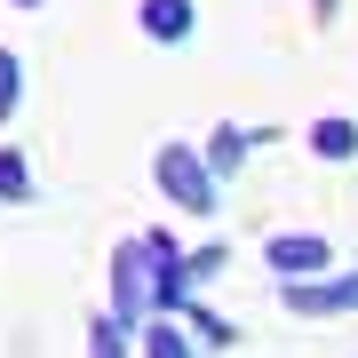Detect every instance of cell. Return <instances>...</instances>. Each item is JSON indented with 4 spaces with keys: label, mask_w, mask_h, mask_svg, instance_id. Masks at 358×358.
Listing matches in <instances>:
<instances>
[{
    "label": "cell",
    "mask_w": 358,
    "mask_h": 358,
    "mask_svg": "<svg viewBox=\"0 0 358 358\" xmlns=\"http://www.w3.org/2000/svg\"><path fill=\"white\" fill-rule=\"evenodd\" d=\"M16 192H24V159L0 152V199H16Z\"/></svg>",
    "instance_id": "7"
},
{
    "label": "cell",
    "mask_w": 358,
    "mask_h": 358,
    "mask_svg": "<svg viewBox=\"0 0 358 358\" xmlns=\"http://www.w3.org/2000/svg\"><path fill=\"white\" fill-rule=\"evenodd\" d=\"M16 88H24V80H16V56H0V120H8V103H16Z\"/></svg>",
    "instance_id": "8"
},
{
    "label": "cell",
    "mask_w": 358,
    "mask_h": 358,
    "mask_svg": "<svg viewBox=\"0 0 358 358\" xmlns=\"http://www.w3.org/2000/svg\"><path fill=\"white\" fill-rule=\"evenodd\" d=\"M159 183H167V199L192 207V215H207V207H215V176L199 167L192 143H167V152H159Z\"/></svg>",
    "instance_id": "1"
},
{
    "label": "cell",
    "mask_w": 358,
    "mask_h": 358,
    "mask_svg": "<svg viewBox=\"0 0 358 358\" xmlns=\"http://www.w3.org/2000/svg\"><path fill=\"white\" fill-rule=\"evenodd\" d=\"M303 319H319V310H358V279H343V287H294L287 294Z\"/></svg>",
    "instance_id": "3"
},
{
    "label": "cell",
    "mask_w": 358,
    "mask_h": 358,
    "mask_svg": "<svg viewBox=\"0 0 358 358\" xmlns=\"http://www.w3.org/2000/svg\"><path fill=\"white\" fill-rule=\"evenodd\" d=\"M310 143H319L327 159H343V152H358V128H350V120H319V136H310Z\"/></svg>",
    "instance_id": "6"
},
{
    "label": "cell",
    "mask_w": 358,
    "mask_h": 358,
    "mask_svg": "<svg viewBox=\"0 0 358 358\" xmlns=\"http://www.w3.org/2000/svg\"><path fill=\"white\" fill-rule=\"evenodd\" d=\"M271 263H279L287 279H310V271L334 263V247H327V239H271Z\"/></svg>",
    "instance_id": "2"
},
{
    "label": "cell",
    "mask_w": 358,
    "mask_h": 358,
    "mask_svg": "<svg viewBox=\"0 0 358 358\" xmlns=\"http://www.w3.org/2000/svg\"><path fill=\"white\" fill-rule=\"evenodd\" d=\"M152 358H183V343H176L167 327H152Z\"/></svg>",
    "instance_id": "9"
},
{
    "label": "cell",
    "mask_w": 358,
    "mask_h": 358,
    "mask_svg": "<svg viewBox=\"0 0 358 358\" xmlns=\"http://www.w3.org/2000/svg\"><path fill=\"white\" fill-rule=\"evenodd\" d=\"M143 24H152L159 40H183L192 32V0H143Z\"/></svg>",
    "instance_id": "5"
},
{
    "label": "cell",
    "mask_w": 358,
    "mask_h": 358,
    "mask_svg": "<svg viewBox=\"0 0 358 358\" xmlns=\"http://www.w3.org/2000/svg\"><path fill=\"white\" fill-rule=\"evenodd\" d=\"M96 358H120V327H96Z\"/></svg>",
    "instance_id": "10"
},
{
    "label": "cell",
    "mask_w": 358,
    "mask_h": 358,
    "mask_svg": "<svg viewBox=\"0 0 358 358\" xmlns=\"http://www.w3.org/2000/svg\"><path fill=\"white\" fill-rule=\"evenodd\" d=\"M143 303H152V271L136 263V247H120V319H128V310L143 319Z\"/></svg>",
    "instance_id": "4"
}]
</instances>
